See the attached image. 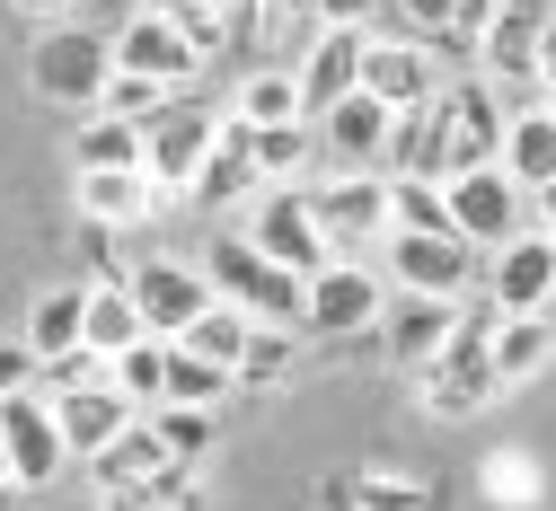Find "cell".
<instances>
[{"mask_svg": "<svg viewBox=\"0 0 556 511\" xmlns=\"http://www.w3.org/2000/svg\"><path fill=\"white\" fill-rule=\"evenodd\" d=\"M495 327H504V309L495 301H459V335L415 371V397H425V414H442V423H468V414H485L504 397V380H495Z\"/></svg>", "mask_w": 556, "mask_h": 511, "instance_id": "6da1fadb", "label": "cell"}, {"mask_svg": "<svg viewBox=\"0 0 556 511\" xmlns=\"http://www.w3.org/2000/svg\"><path fill=\"white\" fill-rule=\"evenodd\" d=\"M106 80H115V36L106 27H80V18H53L27 53V89L45 106H72V115H98L106 106Z\"/></svg>", "mask_w": 556, "mask_h": 511, "instance_id": "7a4b0ae2", "label": "cell"}, {"mask_svg": "<svg viewBox=\"0 0 556 511\" xmlns=\"http://www.w3.org/2000/svg\"><path fill=\"white\" fill-rule=\"evenodd\" d=\"M203 273H213V291H222L230 309H248V318H265V327H309V273L274 265L248 230H230V239L203 247Z\"/></svg>", "mask_w": 556, "mask_h": 511, "instance_id": "3957f363", "label": "cell"}, {"mask_svg": "<svg viewBox=\"0 0 556 511\" xmlns=\"http://www.w3.org/2000/svg\"><path fill=\"white\" fill-rule=\"evenodd\" d=\"M389 291H397V282H389L380 265H363V256L318 265V273H309V335H327V344H344V335H380Z\"/></svg>", "mask_w": 556, "mask_h": 511, "instance_id": "277c9868", "label": "cell"}, {"mask_svg": "<svg viewBox=\"0 0 556 511\" xmlns=\"http://www.w3.org/2000/svg\"><path fill=\"white\" fill-rule=\"evenodd\" d=\"M477 256H485V247L459 239V230H389V239H380V273H389L397 291H442V301H468V282L485 273Z\"/></svg>", "mask_w": 556, "mask_h": 511, "instance_id": "5b68a950", "label": "cell"}, {"mask_svg": "<svg viewBox=\"0 0 556 511\" xmlns=\"http://www.w3.org/2000/svg\"><path fill=\"white\" fill-rule=\"evenodd\" d=\"M504 132H513V98L485 80H459V89H442V177H459V168H495L504 159Z\"/></svg>", "mask_w": 556, "mask_h": 511, "instance_id": "8992f818", "label": "cell"}, {"mask_svg": "<svg viewBox=\"0 0 556 511\" xmlns=\"http://www.w3.org/2000/svg\"><path fill=\"white\" fill-rule=\"evenodd\" d=\"M309 212H318V230L336 256H363L389 239V168H336L309 186Z\"/></svg>", "mask_w": 556, "mask_h": 511, "instance_id": "52a82bcc", "label": "cell"}, {"mask_svg": "<svg viewBox=\"0 0 556 511\" xmlns=\"http://www.w3.org/2000/svg\"><path fill=\"white\" fill-rule=\"evenodd\" d=\"M442 186H451V230L477 239L485 256L530 230V186H521L504 159H495V168H459V177H442Z\"/></svg>", "mask_w": 556, "mask_h": 511, "instance_id": "ba28073f", "label": "cell"}, {"mask_svg": "<svg viewBox=\"0 0 556 511\" xmlns=\"http://www.w3.org/2000/svg\"><path fill=\"white\" fill-rule=\"evenodd\" d=\"M222 106H203V98H177L168 115H151L142 124V141H151V151H142V168H151V186L160 194H186L194 177H203V159H213V141H222Z\"/></svg>", "mask_w": 556, "mask_h": 511, "instance_id": "9c48e42d", "label": "cell"}, {"mask_svg": "<svg viewBox=\"0 0 556 511\" xmlns=\"http://www.w3.org/2000/svg\"><path fill=\"white\" fill-rule=\"evenodd\" d=\"M274 265H292V273H318V265H336V247H327V230H318V212H309V186L292 177V186H265L256 203H248V221H239Z\"/></svg>", "mask_w": 556, "mask_h": 511, "instance_id": "30bf717a", "label": "cell"}, {"mask_svg": "<svg viewBox=\"0 0 556 511\" xmlns=\"http://www.w3.org/2000/svg\"><path fill=\"white\" fill-rule=\"evenodd\" d=\"M547 18H556V0H504L495 27L477 36V71L504 98H539V36H547Z\"/></svg>", "mask_w": 556, "mask_h": 511, "instance_id": "8fae6325", "label": "cell"}, {"mask_svg": "<svg viewBox=\"0 0 556 511\" xmlns=\"http://www.w3.org/2000/svg\"><path fill=\"white\" fill-rule=\"evenodd\" d=\"M485 301H495L504 318H521V309H547L556 318V230H521V239H504L495 256H485Z\"/></svg>", "mask_w": 556, "mask_h": 511, "instance_id": "7c38bea8", "label": "cell"}, {"mask_svg": "<svg viewBox=\"0 0 556 511\" xmlns=\"http://www.w3.org/2000/svg\"><path fill=\"white\" fill-rule=\"evenodd\" d=\"M363 89L371 98H389L397 115H415V106H433L451 80H442V44L433 36H371V62H363Z\"/></svg>", "mask_w": 556, "mask_h": 511, "instance_id": "4fadbf2b", "label": "cell"}, {"mask_svg": "<svg viewBox=\"0 0 556 511\" xmlns=\"http://www.w3.org/2000/svg\"><path fill=\"white\" fill-rule=\"evenodd\" d=\"M132 301H142V318H151V335H186L203 309H213L222 301V291H213V273H203V265H177V256H151V265H132Z\"/></svg>", "mask_w": 556, "mask_h": 511, "instance_id": "5bb4252c", "label": "cell"}, {"mask_svg": "<svg viewBox=\"0 0 556 511\" xmlns=\"http://www.w3.org/2000/svg\"><path fill=\"white\" fill-rule=\"evenodd\" d=\"M115 71H151V80H168V89H194L203 53H194V36H186L168 10H132V18L115 27Z\"/></svg>", "mask_w": 556, "mask_h": 511, "instance_id": "9a60e30c", "label": "cell"}, {"mask_svg": "<svg viewBox=\"0 0 556 511\" xmlns=\"http://www.w3.org/2000/svg\"><path fill=\"white\" fill-rule=\"evenodd\" d=\"M459 335V301H442V291H389V318H380V353L397 361V371H425V361Z\"/></svg>", "mask_w": 556, "mask_h": 511, "instance_id": "2e32d148", "label": "cell"}, {"mask_svg": "<svg viewBox=\"0 0 556 511\" xmlns=\"http://www.w3.org/2000/svg\"><path fill=\"white\" fill-rule=\"evenodd\" d=\"M0 423H10V476H18L27 494H45V485L62 476V459H72L53 397H45V388H27V397H10V406H0Z\"/></svg>", "mask_w": 556, "mask_h": 511, "instance_id": "e0dca14e", "label": "cell"}, {"mask_svg": "<svg viewBox=\"0 0 556 511\" xmlns=\"http://www.w3.org/2000/svg\"><path fill=\"white\" fill-rule=\"evenodd\" d=\"M309 124H318V151H336L344 168H389V132H397V106H389V98L354 89V98H336V106L309 115Z\"/></svg>", "mask_w": 556, "mask_h": 511, "instance_id": "ac0fdd59", "label": "cell"}, {"mask_svg": "<svg viewBox=\"0 0 556 511\" xmlns=\"http://www.w3.org/2000/svg\"><path fill=\"white\" fill-rule=\"evenodd\" d=\"M363 62H371V27H318L309 44H301V98H309V115H327L336 98H354L363 89Z\"/></svg>", "mask_w": 556, "mask_h": 511, "instance_id": "d6986e66", "label": "cell"}, {"mask_svg": "<svg viewBox=\"0 0 556 511\" xmlns=\"http://www.w3.org/2000/svg\"><path fill=\"white\" fill-rule=\"evenodd\" d=\"M256 194H265V168H256V132L230 115V124H222V141H213V159H203V177L186 186V203H194V212H230V203L248 212Z\"/></svg>", "mask_w": 556, "mask_h": 511, "instance_id": "ffe728a7", "label": "cell"}, {"mask_svg": "<svg viewBox=\"0 0 556 511\" xmlns=\"http://www.w3.org/2000/svg\"><path fill=\"white\" fill-rule=\"evenodd\" d=\"M151 168H80V221H106V230H142L151 221Z\"/></svg>", "mask_w": 556, "mask_h": 511, "instance_id": "44dd1931", "label": "cell"}, {"mask_svg": "<svg viewBox=\"0 0 556 511\" xmlns=\"http://www.w3.org/2000/svg\"><path fill=\"white\" fill-rule=\"evenodd\" d=\"M160 468H177V450L160 442V423H151V414H132L115 442L89 459V485H98V494H115V485H142V476H160Z\"/></svg>", "mask_w": 556, "mask_h": 511, "instance_id": "7402d4cb", "label": "cell"}, {"mask_svg": "<svg viewBox=\"0 0 556 511\" xmlns=\"http://www.w3.org/2000/svg\"><path fill=\"white\" fill-rule=\"evenodd\" d=\"M53 414H62V442H72V450H106L115 442V432L132 423V414H142V406H132L115 380H98V388H72V397H53Z\"/></svg>", "mask_w": 556, "mask_h": 511, "instance_id": "603a6c76", "label": "cell"}, {"mask_svg": "<svg viewBox=\"0 0 556 511\" xmlns=\"http://www.w3.org/2000/svg\"><path fill=\"white\" fill-rule=\"evenodd\" d=\"M27 344H36V361L89 344V282H53V291H36V309H27Z\"/></svg>", "mask_w": 556, "mask_h": 511, "instance_id": "cb8c5ba5", "label": "cell"}, {"mask_svg": "<svg viewBox=\"0 0 556 511\" xmlns=\"http://www.w3.org/2000/svg\"><path fill=\"white\" fill-rule=\"evenodd\" d=\"M547 361H556V318H547V309H521V318L495 327V380H504V388L539 380Z\"/></svg>", "mask_w": 556, "mask_h": 511, "instance_id": "d4e9b609", "label": "cell"}, {"mask_svg": "<svg viewBox=\"0 0 556 511\" xmlns=\"http://www.w3.org/2000/svg\"><path fill=\"white\" fill-rule=\"evenodd\" d=\"M504 168L539 194L547 177H556V115H547V98H530V106H513V132H504Z\"/></svg>", "mask_w": 556, "mask_h": 511, "instance_id": "484cf974", "label": "cell"}, {"mask_svg": "<svg viewBox=\"0 0 556 511\" xmlns=\"http://www.w3.org/2000/svg\"><path fill=\"white\" fill-rule=\"evenodd\" d=\"M151 335V318H142V301H132V282H89V353H132Z\"/></svg>", "mask_w": 556, "mask_h": 511, "instance_id": "4316f807", "label": "cell"}, {"mask_svg": "<svg viewBox=\"0 0 556 511\" xmlns=\"http://www.w3.org/2000/svg\"><path fill=\"white\" fill-rule=\"evenodd\" d=\"M142 151H151V141H142V124H132V115H80V132H72V159L80 168H142Z\"/></svg>", "mask_w": 556, "mask_h": 511, "instance_id": "83f0119b", "label": "cell"}, {"mask_svg": "<svg viewBox=\"0 0 556 511\" xmlns=\"http://www.w3.org/2000/svg\"><path fill=\"white\" fill-rule=\"evenodd\" d=\"M230 115H239V124H301V115H309L301 71H248L239 98H230Z\"/></svg>", "mask_w": 556, "mask_h": 511, "instance_id": "f1b7e54d", "label": "cell"}, {"mask_svg": "<svg viewBox=\"0 0 556 511\" xmlns=\"http://www.w3.org/2000/svg\"><path fill=\"white\" fill-rule=\"evenodd\" d=\"M256 132V168H265V186H292L309 159H318V124L301 115V124H248Z\"/></svg>", "mask_w": 556, "mask_h": 511, "instance_id": "f546056e", "label": "cell"}, {"mask_svg": "<svg viewBox=\"0 0 556 511\" xmlns=\"http://www.w3.org/2000/svg\"><path fill=\"white\" fill-rule=\"evenodd\" d=\"M239 388L230 361H203L194 344H168V406H222Z\"/></svg>", "mask_w": 556, "mask_h": 511, "instance_id": "4dcf8cb0", "label": "cell"}, {"mask_svg": "<svg viewBox=\"0 0 556 511\" xmlns=\"http://www.w3.org/2000/svg\"><path fill=\"white\" fill-rule=\"evenodd\" d=\"M106 511H203V485H194V468H160V476H142V485H115V494H98Z\"/></svg>", "mask_w": 556, "mask_h": 511, "instance_id": "1f68e13d", "label": "cell"}, {"mask_svg": "<svg viewBox=\"0 0 556 511\" xmlns=\"http://www.w3.org/2000/svg\"><path fill=\"white\" fill-rule=\"evenodd\" d=\"M389 230H451V186L442 177H389Z\"/></svg>", "mask_w": 556, "mask_h": 511, "instance_id": "d6a6232c", "label": "cell"}, {"mask_svg": "<svg viewBox=\"0 0 556 511\" xmlns=\"http://www.w3.org/2000/svg\"><path fill=\"white\" fill-rule=\"evenodd\" d=\"M301 335H309V327H265V318H256V335H248V353H239V380H248V388H274V380H292V361H301Z\"/></svg>", "mask_w": 556, "mask_h": 511, "instance_id": "836d02e7", "label": "cell"}, {"mask_svg": "<svg viewBox=\"0 0 556 511\" xmlns=\"http://www.w3.org/2000/svg\"><path fill=\"white\" fill-rule=\"evenodd\" d=\"M248 335H256V318L248 309H230V301H213V309H203L177 344H194L203 361H230V371H239V353H248Z\"/></svg>", "mask_w": 556, "mask_h": 511, "instance_id": "e575fe53", "label": "cell"}, {"mask_svg": "<svg viewBox=\"0 0 556 511\" xmlns=\"http://www.w3.org/2000/svg\"><path fill=\"white\" fill-rule=\"evenodd\" d=\"M115 388L132 406H168V335H142L132 353H115Z\"/></svg>", "mask_w": 556, "mask_h": 511, "instance_id": "d590c367", "label": "cell"}, {"mask_svg": "<svg viewBox=\"0 0 556 511\" xmlns=\"http://www.w3.org/2000/svg\"><path fill=\"white\" fill-rule=\"evenodd\" d=\"M98 380H115V361H106V353H89V344L45 353V361H36V388H45V397H72V388H98Z\"/></svg>", "mask_w": 556, "mask_h": 511, "instance_id": "8d00e7d4", "label": "cell"}, {"mask_svg": "<svg viewBox=\"0 0 556 511\" xmlns=\"http://www.w3.org/2000/svg\"><path fill=\"white\" fill-rule=\"evenodd\" d=\"M151 423L177 450V468H203V450H213V406H151Z\"/></svg>", "mask_w": 556, "mask_h": 511, "instance_id": "74e56055", "label": "cell"}, {"mask_svg": "<svg viewBox=\"0 0 556 511\" xmlns=\"http://www.w3.org/2000/svg\"><path fill=\"white\" fill-rule=\"evenodd\" d=\"M186 89H168V80H151V71H115L106 80V115H132V124H151V115H168Z\"/></svg>", "mask_w": 556, "mask_h": 511, "instance_id": "f35d334b", "label": "cell"}, {"mask_svg": "<svg viewBox=\"0 0 556 511\" xmlns=\"http://www.w3.org/2000/svg\"><path fill=\"white\" fill-rule=\"evenodd\" d=\"M354 511H433V494L415 476H397V468H363L354 476Z\"/></svg>", "mask_w": 556, "mask_h": 511, "instance_id": "ab89813d", "label": "cell"}, {"mask_svg": "<svg viewBox=\"0 0 556 511\" xmlns=\"http://www.w3.org/2000/svg\"><path fill=\"white\" fill-rule=\"evenodd\" d=\"M80 265H89V282H132V265H124V230L80 221Z\"/></svg>", "mask_w": 556, "mask_h": 511, "instance_id": "60d3db41", "label": "cell"}, {"mask_svg": "<svg viewBox=\"0 0 556 511\" xmlns=\"http://www.w3.org/2000/svg\"><path fill=\"white\" fill-rule=\"evenodd\" d=\"M397 18H406V36H433V44H451V27H459V0H397Z\"/></svg>", "mask_w": 556, "mask_h": 511, "instance_id": "b9f144b4", "label": "cell"}, {"mask_svg": "<svg viewBox=\"0 0 556 511\" xmlns=\"http://www.w3.org/2000/svg\"><path fill=\"white\" fill-rule=\"evenodd\" d=\"M36 388V344H0V406Z\"/></svg>", "mask_w": 556, "mask_h": 511, "instance_id": "7bdbcfd3", "label": "cell"}, {"mask_svg": "<svg viewBox=\"0 0 556 511\" xmlns=\"http://www.w3.org/2000/svg\"><path fill=\"white\" fill-rule=\"evenodd\" d=\"M380 10H389V0H318V18H327V27H371Z\"/></svg>", "mask_w": 556, "mask_h": 511, "instance_id": "ee69618b", "label": "cell"}, {"mask_svg": "<svg viewBox=\"0 0 556 511\" xmlns=\"http://www.w3.org/2000/svg\"><path fill=\"white\" fill-rule=\"evenodd\" d=\"M10 10H27V18H80L89 0H10Z\"/></svg>", "mask_w": 556, "mask_h": 511, "instance_id": "f6af8a7d", "label": "cell"}, {"mask_svg": "<svg viewBox=\"0 0 556 511\" xmlns=\"http://www.w3.org/2000/svg\"><path fill=\"white\" fill-rule=\"evenodd\" d=\"M530 221H539V230H556V177H547V186L530 194Z\"/></svg>", "mask_w": 556, "mask_h": 511, "instance_id": "bcb514c9", "label": "cell"}, {"mask_svg": "<svg viewBox=\"0 0 556 511\" xmlns=\"http://www.w3.org/2000/svg\"><path fill=\"white\" fill-rule=\"evenodd\" d=\"M539 89H556V18H547V36H539Z\"/></svg>", "mask_w": 556, "mask_h": 511, "instance_id": "7dc6e473", "label": "cell"}, {"mask_svg": "<svg viewBox=\"0 0 556 511\" xmlns=\"http://www.w3.org/2000/svg\"><path fill=\"white\" fill-rule=\"evenodd\" d=\"M0 476H10V423H0Z\"/></svg>", "mask_w": 556, "mask_h": 511, "instance_id": "c3c4849f", "label": "cell"}, {"mask_svg": "<svg viewBox=\"0 0 556 511\" xmlns=\"http://www.w3.org/2000/svg\"><path fill=\"white\" fill-rule=\"evenodd\" d=\"M539 98H547V115H556V89H539Z\"/></svg>", "mask_w": 556, "mask_h": 511, "instance_id": "681fc988", "label": "cell"}, {"mask_svg": "<svg viewBox=\"0 0 556 511\" xmlns=\"http://www.w3.org/2000/svg\"><path fill=\"white\" fill-rule=\"evenodd\" d=\"M98 511H106V502H98Z\"/></svg>", "mask_w": 556, "mask_h": 511, "instance_id": "f907efd6", "label": "cell"}]
</instances>
